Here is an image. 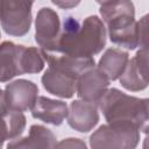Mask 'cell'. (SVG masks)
I'll list each match as a JSON object with an SVG mask.
<instances>
[{
    "mask_svg": "<svg viewBox=\"0 0 149 149\" xmlns=\"http://www.w3.org/2000/svg\"><path fill=\"white\" fill-rule=\"evenodd\" d=\"M1 114H2L1 143L3 144L5 141H13L22 135L26 128V116L21 111L10 109L2 105H1Z\"/></svg>",
    "mask_w": 149,
    "mask_h": 149,
    "instance_id": "obj_16",
    "label": "cell"
},
{
    "mask_svg": "<svg viewBox=\"0 0 149 149\" xmlns=\"http://www.w3.org/2000/svg\"><path fill=\"white\" fill-rule=\"evenodd\" d=\"M68 105L62 100H54L47 97H38L36 104L31 108L34 119H38L45 123L59 126L68 116Z\"/></svg>",
    "mask_w": 149,
    "mask_h": 149,
    "instance_id": "obj_13",
    "label": "cell"
},
{
    "mask_svg": "<svg viewBox=\"0 0 149 149\" xmlns=\"http://www.w3.org/2000/svg\"><path fill=\"white\" fill-rule=\"evenodd\" d=\"M107 122H125L149 134V98L128 95L118 88H109L99 102Z\"/></svg>",
    "mask_w": 149,
    "mask_h": 149,
    "instance_id": "obj_2",
    "label": "cell"
},
{
    "mask_svg": "<svg viewBox=\"0 0 149 149\" xmlns=\"http://www.w3.org/2000/svg\"><path fill=\"white\" fill-rule=\"evenodd\" d=\"M41 80L44 90L59 98L70 99L77 92L78 77L54 66H48Z\"/></svg>",
    "mask_w": 149,
    "mask_h": 149,
    "instance_id": "obj_11",
    "label": "cell"
},
{
    "mask_svg": "<svg viewBox=\"0 0 149 149\" xmlns=\"http://www.w3.org/2000/svg\"><path fill=\"white\" fill-rule=\"evenodd\" d=\"M98 3H100V5H104V3H106V2H108V1H111V0H95Z\"/></svg>",
    "mask_w": 149,
    "mask_h": 149,
    "instance_id": "obj_21",
    "label": "cell"
},
{
    "mask_svg": "<svg viewBox=\"0 0 149 149\" xmlns=\"http://www.w3.org/2000/svg\"><path fill=\"white\" fill-rule=\"evenodd\" d=\"M106 45V27L97 15L79 22L73 16L64 19L54 54L74 57H93ZM44 52V51H43Z\"/></svg>",
    "mask_w": 149,
    "mask_h": 149,
    "instance_id": "obj_1",
    "label": "cell"
},
{
    "mask_svg": "<svg viewBox=\"0 0 149 149\" xmlns=\"http://www.w3.org/2000/svg\"><path fill=\"white\" fill-rule=\"evenodd\" d=\"M140 141V129L130 123L108 122L100 126L91 136L92 148H125L132 149Z\"/></svg>",
    "mask_w": 149,
    "mask_h": 149,
    "instance_id": "obj_4",
    "label": "cell"
},
{
    "mask_svg": "<svg viewBox=\"0 0 149 149\" xmlns=\"http://www.w3.org/2000/svg\"><path fill=\"white\" fill-rule=\"evenodd\" d=\"M128 62L129 55L127 51L111 48L107 49L101 56L98 63V69L106 74L109 80H116L122 76Z\"/></svg>",
    "mask_w": 149,
    "mask_h": 149,
    "instance_id": "obj_15",
    "label": "cell"
},
{
    "mask_svg": "<svg viewBox=\"0 0 149 149\" xmlns=\"http://www.w3.org/2000/svg\"><path fill=\"white\" fill-rule=\"evenodd\" d=\"M137 26H139V45L141 48H149V13L140 19Z\"/></svg>",
    "mask_w": 149,
    "mask_h": 149,
    "instance_id": "obj_17",
    "label": "cell"
},
{
    "mask_svg": "<svg viewBox=\"0 0 149 149\" xmlns=\"http://www.w3.org/2000/svg\"><path fill=\"white\" fill-rule=\"evenodd\" d=\"M38 98V87L27 79H17L6 85L1 92V105L15 111H28Z\"/></svg>",
    "mask_w": 149,
    "mask_h": 149,
    "instance_id": "obj_6",
    "label": "cell"
},
{
    "mask_svg": "<svg viewBox=\"0 0 149 149\" xmlns=\"http://www.w3.org/2000/svg\"><path fill=\"white\" fill-rule=\"evenodd\" d=\"M119 79L121 86L132 92L142 91L149 86V48H140Z\"/></svg>",
    "mask_w": 149,
    "mask_h": 149,
    "instance_id": "obj_8",
    "label": "cell"
},
{
    "mask_svg": "<svg viewBox=\"0 0 149 149\" xmlns=\"http://www.w3.org/2000/svg\"><path fill=\"white\" fill-rule=\"evenodd\" d=\"M34 0H0V19L3 31L12 36L26 35L31 26Z\"/></svg>",
    "mask_w": 149,
    "mask_h": 149,
    "instance_id": "obj_5",
    "label": "cell"
},
{
    "mask_svg": "<svg viewBox=\"0 0 149 149\" xmlns=\"http://www.w3.org/2000/svg\"><path fill=\"white\" fill-rule=\"evenodd\" d=\"M98 122L99 113L97 104L85 100H74L71 102L68 123L72 129L79 133H87L92 130Z\"/></svg>",
    "mask_w": 149,
    "mask_h": 149,
    "instance_id": "obj_12",
    "label": "cell"
},
{
    "mask_svg": "<svg viewBox=\"0 0 149 149\" xmlns=\"http://www.w3.org/2000/svg\"><path fill=\"white\" fill-rule=\"evenodd\" d=\"M56 147H65V148H86L85 142L79 139H65L57 143Z\"/></svg>",
    "mask_w": 149,
    "mask_h": 149,
    "instance_id": "obj_18",
    "label": "cell"
},
{
    "mask_svg": "<svg viewBox=\"0 0 149 149\" xmlns=\"http://www.w3.org/2000/svg\"><path fill=\"white\" fill-rule=\"evenodd\" d=\"M61 28L59 16L54 9L43 7L37 12L35 20V41L41 47V51L51 52L55 49Z\"/></svg>",
    "mask_w": 149,
    "mask_h": 149,
    "instance_id": "obj_7",
    "label": "cell"
},
{
    "mask_svg": "<svg viewBox=\"0 0 149 149\" xmlns=\"http://www.w3.org/2000/svg\"><path fill=\"white\" fill-rule=\"evenodd\" d=\"M109 79L98 68L84 72L77 81V95L85 101L99 105L100 100L108 91Z\"/></svg>",
    "mask_w": 149,
    "mask_h": 149,
    "instance_id": "obj_10",
    "label": "cell"
},
{
    "mask_svg": "<svg viewBox=\"0 0 149 149\" xmlns=\"http://www.w3.org/2000/svg\"><path fill=\"white\" fill-rule=\"evenodd\" d=\"M56 146V136L50 129L41 125H33L29 129V135L27 137H19L16 140L9 141L7 148H55Z\"/></svg>",
    "mask_w": 149,
    "mask_h": 149,
    "instance_id": "obj_14",
    "label": "cell"
},
{
    "mask_svg": "<svg viewBox=\"0 0 149 149\" xmlns=\"http://www.w3.org/2000/svg\"><path fill=\"white\" fill-rule=\"evenodd\" d=\"M81 0H51V2L54 5H56L57 7L62 8V9H71L77 7L80 3Z\"/></svg>",
    "mask_w": 149,
    "mask_h": 149,
    "instance_id": "obj_19",
    "label": "cell"
},
{
    "mask_svg": "<svg viewBox=\"0 0 149 149\" xmlns=\"http://www.w3.org/2000/svg\"><path fill=\"white\" fill-rule=\"evenodd\" d=\"M9 64L14 76L24 73H38L43 70L45 59L42 51L34 47L14 44L9 56Z\"/></svg>",
    "mask_w": 149,
    "mask_h": 149,
    "instance_id": "obj_9",
    "label": "cell"
},
{
    "mask_svg": "<svg viewBox=\"0 0 149 149\" xmlns=\"http://www.w3.org/2000/svg\"><path fill=\"white\" fill-rule=\"evenodd\" d=\"M143 148H149V134H147V137L143 141Z\"/></svg>",
    "mask_w": 149,
    "mask_h": 149,
    "instance_id": "obj_20",
    "label": "cell"
},
{
    "mask_svg": "<svg viewBox=\"0 0 149 149\" xmlns=\"http://www.w3.org/2000/svg\"><path fill=\"white\" fill-rule=\"evenodd\" d=\"M99 12L112 43L128 50L139 47V26L130 0H111L101 5Z\"/></svg>",
    "mask_w": 149,
    "mask_h": 149,
    "instance_id": "obj_3",
    "label": "cell"
}]
</instances>
